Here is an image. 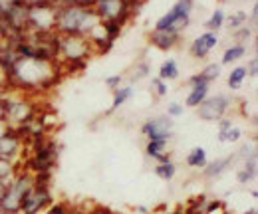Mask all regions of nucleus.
I'll return each instance as SVG.
<instances>
[{
    "label": "nucleus",
    "instance_id": "f257e3e1",
    "mask_svg": "<svg viewBox=\"0 0 258 214\" xmlns=\"http://www.w3.org/2000/svg\"><path fill=\"white\" fill-rule=\"evenodd\" d=\"M56 80L54 61L36 60V58H16L8 69V88L26 92L42 90Z\"/></svg>",
    "mask_w": 258,
    "mask_h": 214
},
{
    "label": "nucleus",
    "instance_id": "f03ea898",
    "mask_svg": "<svg viewBox=\"0 0 258 214\" xmlns=\"http://www.w3.org/2000/svg\"><path fill=\"white\" fill-rule=\"evenodd\" d=\"M97 24H101V20L94 8L58 6V14H56V32L58 34H76V36L88 38Z\"/></svg>",
    "mask_w": 258,
    "mask_h": 214
},
{
    "label": "nucleus",
    "instance_id": "7ed1b4c3",
    "mask_svg": "<svg viewBox=\"0 0 258 214\" xmlns=\"http://www.w3.org/2000/svg\"><path fill=\"white\" fill-rule=\"evenodd\" d=\"M92 48H94V44L86 36L58 34V38H56V58H62L74 69L82 67L88 61Z\"/></svg>",
    "mask_w": 258,
    "mask_h": 214
},
{
    "label": "nucleus",
    "instance_id": "20e7f679",
    "mask_svg": "<svg viewBox=\"0 0 258 214\" xmlns=\"http://www.w3.org/2000/svg\"><path fill=\"white\" fill-rule=\"evenodd\" d=\"M191 12H193V0H177V4L157 20L155 30H169L181 34L191 22Z\"/></svg>",
    "mask_w": 258,
    "mask_h": 214
},
{
    "label": "nucleus",
    "instance_id": "39448f33",
    "mask_svg": "<svg viewBox=\"0 0 258 214\" xmlns=\"http://www.w3.org/2000/svg\"><path fill=\"white\" fill-rule=\"evenodd\" d=\"M56 14H58L56 4L28 6V28H26V32H36V34L56 32Z\"/></svg>",
    "mask_w": 258,
    "mask_h": 214
},
{
    "label": "nucleus",
    "instance_id": "423d86ee",
    "mask_svg": "<svg viewBox=\"0 0 258 214\" xmlns=\"http://www.w3.org/2000/svg\"><path fill=\"white\" fill-rule=\"evenodd\" d=\"M228 109H230V99L226 95H215V97H207L199 105L197 113L203 121H221Z\"/></svg>",
    "mask_w": 258,
    "mask_h": 214
},
{
    "label": "nucleus",
    "instance_id": "0eeeda50",
    "mask_svg": "<svg viewBox=\"0 0 258 214\" xmlns=\"http://www.w3.org/2000/svg\"><path fill=\"white\" fill-rule=\"evenodd\" d=\"M24 149V137L16 131V129H8L4 135H0V157L14 163L22 157Z\"/></svg>",
    "mask_w": 258,
    "mask_h": 214
},
{
    "label": "nucleus",
    "instance_id": "6e6552de",
    "mask_svg": "<svg viewBox=\"0 0 258 214\" xmlns=\"http://www.w3.org/2000/svg\"><path fill=\"white\" fill-rule=\"evenodd\" d=\"M141 133L149 141H167L173 137V121L169 117H157V119H147L141 127Z\"/></svg>",
    "mask_w": 258,
    "mask_h": 214
},
{
    "label": "nucleus",
    "instance_id": "1a4fd4ad",
    "mask_svg": "<svg viewBox=\"0 0 258 214\" xmlns=\"http://www.w3.org/2000/svg\"><path fill=\"white\" fill-rule=\"evenodd\" d=\"M217 46H219V36H217V32H205V34H201L193 44H191V54H193V58H197V60H203V58H207Z\"/></svg>",
    "mask_w": 258,
    "mask_h": 214
},
{
    "label": "nucleus",
    "instance_id": "9d476101",
    "mask_svg": "<svg viewBox=\"0 0 258 214\" xmlns=\"http://www.w3.org/2000/svg\"><path fill=\"white\" fill-rule=\"evenodd\" d=\"M189 86H191V92L187 95L185 107H199L209 97V84L197 74L193 78H189Z\"/></svg>",
    "mask_w": 258,
    "mask_h": 214
},
{
    "label": "nucleus",
    "instance_id": "9b49d317",
    "mask_svg": "<svg viewBox=\"0 0 258 214\" xmlns=\"http://www.w3.org/2000/svg\"><path fill=\"white\" fill-rule=\"evenodd\" d=\"M179 36H181V34H175V32H169V30H153L151 42H153V46H157L159 50H171V48L177 46Z\"/></svg>",
    "mask_w": 258,
    "mask_h": 214
},
{
    "label": "nucleus",
    "instance_id": "f8f14e48",
    "mask_svg": "<svg viewBox=\"0 0 258 214\" xmlns=\"http://www.w3.org/2000/svg\"><path fill=\"white\" fill-rule=\"evenodd\" d=\"M145 153L157 163H167L171 161V153H167V141H149Z\"/></svg>",
    "mask_w": 258,
    "mask_h": 214
},
{
    "label": "nucleus",
    "instance_id": "ddd939ff",
    "mask_svg": "<svg viewBox=\"0 0 258 214\" xmlns=\"http://www.w3.org/2000/svg\"><path fill=\"white\" fill-rule=\"evenodd\" d=\"M234 161V157L230 155V157H226V159H219V161H215V163H211V165H207V169H205V175L209 177V179H215V177H221L223 173H225L226 169L230 167V163Z\"/></svg>",
    "mask_w": 258,
    "mask_h": 214
},
{
    "label": "nucleus",
    "instance_id": "4468645a",
    "mask_svg": "<svg viewBox=\"0 0 258 214\" xmlns=\"http://www.w3.org/2000/svg\"><path fill=\"white\" fill-rule=\"evenodd\" d=\"M187 165L191 169H205L209 165V159H207V151L203 147H195L191 149V153L187 155Z\"/></svg>",
    "mask_w": 258,
    "mask_h": 214
},
{
    "label": "nucleus",
    "instance_id": "2eb2a0df",
    "mask_svg": "<svg viewBox=\"0 0 258 214\" xmlns=\"http://www.w3.org/2000/svg\"><path fill=\"white\" fill-rule=\"evenodd\" d=\"M177 76H179V65H177V61L175 60H165L161 63V67H159V80L163 82H171V80H177Z\"/></svg>",
    "mask_w": 258,
    "mask_h": 214
},
{
    "label": "nucleus",
    "instance_id": "dca6fc26",
    "mask_svg": "<svg viewBox=\"0 0 258 214\" xmlns=\"http://www.w3.org/2000/svg\"><path fill=\"white\" fill-rule=\"evenodd\" d=\"M256 177V159H250V161H244V167L238 171V183L240 184H248L252 179Z\"/></svg>",
    "mask_w": 258,
    "mask_h": 214
},
{
    "label": "nucleus",
    "instance_id": "f3484780",
    "mask_svg": "<svg viewBox=\"0 0 258 214\" xmlns=\"http://www.w3.org/2000/svg\"><path fill=\"white\" fill-rule=\"evenodd\" d=\"M244 54H246V46L244 44H232L230 48H226L225 54H223V65L240 60Z\"/></svg>",
    "mask_w": 258,
    "mask_h": 214
},
{
    "label": "nucleus",
    "instance_id": "a211bd4d",
    "mask_svg": "<svg viewBox=\"0 0 258 214\" xmlns=\"http://www.w3.org/2000/svg\"><path fill=\"white\" fill-rule=\"evenodd\" d=\"M246 78H248V74H246V65H238V67H234V69L230 72V76H228V88H230V90H238V88L244 84Z\"/></svg>",
    "mask_w": 258,
    "mask_h": 214
},
{
    "label": "nucleus",
    "instance_id": "6ab92c4d",
    "mask_svg": "<svg viewBox=\"0 0 258 214\" xmlns=\"http://www.w3.org/2000/svg\"><path fill=\"white\" fill-rule=\"evenodd\" d=\"M133 95V86H125V88H117L113 92V105H111V111H117L129 97Z\"/></svg>",
    "mask_w": 258,
    "mask_h": 214
},
{
    "label": "nucleus",
    "instance_id": "aec40b11",
    "mask_svg": "<svg viewBox=\"0 0 258 214\" xmlns=\"http://www.w3.org/2000/svg\"><path fill=\"white\" fill-rule=\"evenodd\" d=\"M16 173H18V171H16V165L0 157V183L8 184L14 177H16Z\"/></svg>",
    "mask_w": 258,
    "mask_h": 214
},
{
    "label": "nucleus",
    "instance_id": "412c9836",
    "mask_svg": "<svg viewBox=\"0 0 258 214\" xmlns=\"http://www.w3.org/2000/svg\"><path fill=\"white\" fill-rule=\"evenodd\" d=\"M155 175L163 179V181H171L175 175H177V167L173 161H167V163H157L155 167Z\"/></svg>",
    "mask_w": 258,
    "mask_h": 214
},
{
    "label": "nucleus",
    "instance_id": "4be33fe9",
    "mask_svg": "<svg viewBox=\"0 0 258 214\" xmlns=\"http://www.w3.org/2000/svg\"><path fill=\"white\" fill-rule=\"evenodd\" d=\"M225 20H226V16H225V12L221 10V8H217L215 12H213V16L207 20V32H219L223 26H225Z\"/></svg>",
    "mask_w": 258,
    "mask_h": 214
},
{
    "label": "nucleus",
    "instance_id": "5701e85b",
    "mask_svg": "<svg viewBox=\"0 0 258 214\" xmlns=\"http://www.w3.org/2000/svg\"><path fill=\"white\" fill-rule=\"evenodd\" d=\"M240 135H242L240 127L232 123L228 129L219 131V141H223V143H234V141H238V139H240Z\"/></svg>",
    "mask_w": 258,
    "mask_h": 214
},
{
    "label": "nucleus",
    "instance_id": "b1692460",
    "mask_svg": "<svg viewBox=\"0 0 258 214\" xmlns=\"http://www.w3.org/2000/svg\"><path fill=\"white\" fill-rule=\"evenodd\" d=\"M207 84H211V82H215L219 76H221V65L219 63H209L201 74H199Z\"/></svg>",
    "mask_w": 258,
    "mask_h": 214
},
{
    "label": "nucleus",
    "instance_id": "393cba45",
    "mask_svg": "<svg viewBox=\"0 0 258 214\" xmlns=\"http://www.w3.org/2000/svg\"><path fill=\"white\" fill-rule=\"evenodd\" d=\"M228 24H230L232 32L238 30V28H242L244 24H248V14H246V12H236V14H232V16L228 18Z\"/></svg>",
    "mask_w": 258,
    "mask_h": 214
},
{
    "label": "nucleus",
    "instance_id": "a878e982",
    "mask_svg": "<svg viewBox=\"0 0 258 214\" xmlns=\"http://www.w3.org/2000/svg\"><path fill=\"white\" fill-rule=\"evenodd\" d=\"M252 36V28L248 26V24H244L242 28H238V30H234V40L238 42V44H242V42H248V38Z\"/></svg>",
    "mask_w": 258,
    "mask_h": 214
},
{
    "label": "nucleus",
    "instance_id": "bb28decb",
    "mask_svg": "<svg viewBox=\"0 0 258 214\" xmlns=\"http://www.w3.org/2000/svg\"><path fill=\"white\" fill-rule=\"evenodd\" d=\"M183 113H185V105H181V103H171V105L167 107V117H169V119L181 117Z\"/></svg>",
    "mask_w": 258,
    "mask_h": 214
},
{
    "label": "nucleus",
    "instance_id": "cd10ccee",
    "mask_svg": "<svg viewBox=\"0 0 258 214\" xmlns=\"http://www.w3.org/2000/svg\"><path fill=\"white\" fill-rule=\"evenodd\" d=\"M151 88H153V92H155L157 97H163V95L167 93V82H163V80H159V78H153Z\"/></svg>",
    "mask_w": 258,
    "mask_h": 214
},
{
    "label": "nucleus",
    "instance_id": "c85d7f7f",
    "mask_svg": "<svg viewBox=\"0 0 258 214\" xmlns=\"http://www.w3.org/2000/svg\"><path fill=\"white\" fill-rule=\"evenodd\" d=\"M149 74V65L145 63V61H139L137 65H135V76H133V80H141V78H145Z\"/></svg>",
    "mask_w": 258,
    "mask_h": 214
},
{
    "label": "nucleus",
    "instance_id": "c756f323",
    "mask_svg": "<svg viewBox=\"0 0 258 214\" xmlns=\"http://www.w3.org/2000/svg\"><path fill=\"white\" fill-rule=\"evenodd\" d=\"M105 86L109 88V90H117V88H121V74H117V76H111V78H107L105 80Z\"/></svg>",
    "mask_w": 258,
    "mask_h": 214
},
{
    "label": "nucleus",
    "instance_id": "7c9ffc66",
    "mask_svg": "<svg viewBox=\"0 0 258 214\" xmlns=\"http://www.w3.org/2000/svg\"><path fill=\"white\" fill-rule=\"evenodd\" d=\"M44 214H70V212L66 210L64 204H54V206H50Z\"/></svg>",
    "mask_w": 258,
    "mask_h": 214
},
{
    "label": "nucleus",
    "instance_id": "2f4dec72",
    "mask_svg": "<svg viewBox=\"0 0 258 214\" xmlns=\"http://www.w3.org/2000/svg\"><path fill=\"white\" fill-rule=\"evenodd\" d=\"M256 72H258V61H256V58H252V60H250V65H246V74H248L250 78H256Z\"/></svg>",
    "mask_w": 258,
    "mask_h": 214
},
{
    "label": "nucleus",
    "instance_id": "473e14b6",
    "mask_svg": "<svg viewBox=\"0 0 258 214\" xmlns=\"http://www.w3.org/2000/svg\"><path fill=\"white\" fill-rule=\"evenodd\" d=\"M22 2L28 6H38V4H54L56 0H22Z\"/></svg>",
    "mask_w": 258,
    "mask_h": 214
},
{
    "label": "nucleus",
    "instance_id": "72a5a7b5",
    "mask_svg": "<svg viewBox=\"0 0 258 214\" xmlns=\"http://www.w3.org/2000/svg\"><path fill=\"white\" fill-rule=\"evenodd\" d=\"M6 190H8V184L0 183V202H2V200H4V196H6Z\"/></svg>",
    "mask_w": 258,
    "mask_h": 214
},
{
    "label": "nucleus",
    "instance_id": "f704fd0d",
    "mask_svg": "<svg viewBox=\"0 0 258 214\" xmlns=\"http://www.w3.org/2000/svg\"><path fill=\"white\" fill-rule=\"evenodd\" d=\"M4 40V28H2V24H0V42Z\"/></svg>",
    "mask_w": 258,
    "mask_h": 214
},
{
    "label": "nucleus",
    "instance_id": "c9c22d12",
    "mask_svg": "<svg viewBox=\"0 0 258 214\" xmlns=\"http://www.w3.org/2000/svg\"><path fill=\"white\" fill-rule=\"evenodd\" d=\"M244 214H256V210H254V208H252V210H250V212H244Z\"/></svg>",
    "mask_w": 258,
    "mask_h": 214
},
{
    "label": "nucleus",
    "instance_id": "e433bc0d",
    "mask_svg": "<svg viewBox=\"0 0 258 214\" xmlns=\"http://www.w3.org/2000/svg\"><path fill=\"white\" fill-rule=\"evenodd\" d=\"M2 212H4V210H2V206H0V214H2Z\"/></svg>",
    "mask_w": 258,
    "mask_h": 214
},
{
    "label": "nucleus",
    "instance_id": "4c0bfd02",
    "mask_svg": "<svg viewBox=\"0 0 258 214\" xmlns=\"http://www.w3.org/2000/svg\"><path fill=\"white\" fill-rule=\"evenodd\" d=\"M171 214H181V212H171Z\"/></svg>",
    "mask_w": 258,
    "mask_h": 214
}]
</instances>
